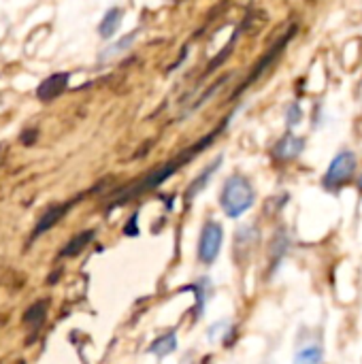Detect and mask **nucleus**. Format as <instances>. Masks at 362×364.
Listing matches in <instances>:
<instances>
[{"label":"nucleus","instance_id":"nucleus-11","mask_svg":"<svg viewBox=\"0 0 362 364\" xmlns=\"http://www.w3.org/2000/svg\"><path fill=\"white\" fill-rule=\"evenodd\" d=\"M119 23H122V11H119V9H109V11L105 13V17H102L100 26H98L100 36H102V38H111V36L117 32Z\"/></svg>","mask_w":362,"mask_h":364},{"label":"nucleus","instance_id":"nucleus-6","mask_svg":"<svg viewBox=\"0 0 362 364\" xmlns=\"http://www.w3.org/2000/svg\"><path fill=\"white\" fill-rule=\"evenodd\" d=\"M305 149V141L292 132H288L286 136H282L275 147H273V158L277 162H290V160H297Z\"/></svg>","mask_w":362,"mask_h":364},{"label":"nucleus","instance_id":"nucleus-1","mask_svg":"<svg viewBox=\"0 0 362 364\" xmlns=\"http://www.w3.org/2000/svg\"><path fill=\"white\" fill-rule=\"evenodd\" d=\"M224 130V124L220 126V128H215L213 132H209V134H205L201 141H196L192 147H188V149H183L179 156H175L171 162H166V164H162L160 168H154L147 177H143L141 179V183H137L130 192H128V196H137V194H143V192H147V190H154V188H158V186H162L169 177H173L183 164H188L190 160H194L203 149H207L213 141H215V136L220 134Z\"/></svg>","mask_w":362,"mask_h":364},{"label":"nucleus","instance_id":"nucleus-15","mask_svg":"<svg viewBox=\"0 0 362 364\" xmlns=\"http://www.w3.org/2000/svg\"><path fill=\"white\" fill-rule=\"evenodd\" d=\"M322 360H324V352L320 346H307L299 350L294 356V364H322Z\"/></svg>","mask_w":362,"mask_h":364},{"label":"nucleus","instance_id":"nucleus-7","mask_svg":"<svg viewBox=\"0 0 362 364\" xmlns=\"http://www.w3.org/2000/svg\"><path fill=\"white\" fill-rule=\"evenodd\" d=\"M66 83H68V75H62V73L51 75L49 79H45V81L38 85V92H36V94H38V98H41V100L49 102V100L58 98V96L64 92Z\"/></svg>","mask_w":362,"mask_h":364},{"label":"nucleus","instance_id":"nucleus-3","mask_svg":"<svg viewBox=\"0 0 362 364\" xmlns=\"http://www.w3.org/2000/svg\"><path fill=\"white\" fill-rule=\"evenodd\" d=\"M354 173H356V156L350 149H344L333 158V162L322 179V186L326 190H339L354 179Z\"/></svg>","mask_w":362,"mask_h":364},{"label":"nucleus","instance_id":"nucleus-14","mask_svg":"<svg viewBox=\"0 0 362 364\" xmlns=\"http://www.w3.org/2000/svg\"><path fill=\"white\" fill-rule=\"evenodd\" d=\"M241 32H243V28L239 26V28H237V30L233 32V36H230L228 45H226V47H224V49H222V51H220V53H218V55H215V58H213V60L209 62V66L205 68L203 77L211 75V73H213V70H215V68H218V66H220V64H222V62H224V60H226V58L230 55V51H233V47H235V43H237V38H239V34H241Z\"/></svg>","mask_w":362,"mask_h":364},{"label":"nucleus","instance_id":"nucleus-16","mask_svg":"<svg viewBox=\"0 0 362 364\" xmlns=\"http://www.w3.org/2000/svg\"><path fill=\"white\" fill-rule=\"evenodd\" d=\"M288 128H292V126H299L301 124V117H303V111H301V107L294 102L290 109H288Z\"/></svg>","mask_w":362,"mask_h":364},{"label":"nucleus","instance_id":"nucleus-8","mask_svg":"<svg viewBox=\"0 0 362 364\" xmlns=\"http://www.w3.org/2000/svg\"><path fill=\"white\" fill-rule=\"evenodd\" d=\"M68 207H70V205H55V207H51V209L38 220V224H36V228H34V232H32V239H36V237H41L43 232H47L49 228H53V226L64 218V213L68 211Z\"/></svg>","mask_w":362,"mask_h":364},{"label":"nucleus","instance_id":"nucleus-12","mask_svg":"<svg viewBox=\"0 0 362 364\" xmlns=\"http://www.w3.org/2000/svg\"><path fill=\"white\" fill-rule=\"evenodd\" d=\"M175 348H177V335H175V333H164L162 337H158V339L149 346V352L156 354V356H160V358H164V356L173 354Z\"/></svg>","mask_w":362,"mask_h":364},{"label":"nucleus","instance_id":"nucleus-4","mask_svg":"<svg viewBox=\"0 0 362 364\" xmlns=\"http://www.w3.org/2000/svg\"><path fill=\"white\" fill-rule=\"evenodd\" d=\"M224 243V228L218 222H207L201 230V239H198V260L203 264H213L215 258L220 256Z\"/></svg>","mask_w":362,"mask_h":364},{"label":"nucleus","instance_id":"nucleus-18","mask_svg":"<svg viewBox=\"0 0 362 364\" xmlns=\"http://www.w3.org/2000/svg\"><path fill=\"white\" fill-rule=\"evenodd\" d=\"M358 190L362 192V173H361V177H358Z\"/></svg>","mask_w":362,"mask_h":364},{"label":"nucleus","instance_id":"nucleus-5","mask_svg":"<svg viewBox=\"0 0 362 364\" xmlns=\"http://www.w3.org/2000/svg\"><path fill=\"white\" fill-rule=\"evenodd\" d=\"M294 32H297V26H292V28H290V30H288V32H286V34H284V36H282V38H280V41H277V43H275V45H273V47H271V49H269V51L262 55V60H260V62H256V66L252 68V73L247 75V79H245V81H243V83H241V85L235 90L233 98H235V96H239L241 92H245V90H247V87H250V85H252L256 79H260V77L265 75V70H267V68H269V66H271V64H273V62L280 58V53L286 49V45H288V41L294 36Z\"/></svg>","mask_w":362,"mask_h":364},{"label":"nucleus","instance_id":"nucleus-10","mask_svg":"<svg viewBox=\"0 0 362 364\" xmlns=\"http://www.w3.org/2000/svg\"><path fill=\"white\" fill-rule=\"evenodd\" d=\"M92 239H94V230H83V232H79L77 237H73V239L66 243V247L62 250V254H60V256H64V258H73V256L81 254V252L92 243Z\"/></svg>","mask_w":362,"mask_h":364},{"label":"nucleus","instance_id":"nucleus-9","mask_svg":"<svg viewBox=\"0 0 362 364\" xmlns=\"http://www.w3.org/2000/svg\"><path fill=\"white\" fill-rule=\"evenodd\" d=\"M220 164H222V158H218V160H213V164L211 166H207L192 183H190V188H188V192H186V198L188 200H192V198H196V194H201L203 192V188L211 181V177L215 175V171L220 168Z\"/></svg>","mask_w":362,"mask_h":364},{"label":"nucleus","instance_id":"nucleus-13","mask_svg":"<svg viewBox=\"0 0 362 364\" xmlns=\"http://www.w3.org/2000/svg\"><path fill=\"white\" fill-rule=\"evenodd\" d=\"M45 316H47V303L45 301H38V303H34L28 311H26V316H23V322L36 333L41 326H43V322H45Z\"/></svg>","mask_w":362,"mask_h":364},{"label":"nucleus","instance_id":"nucleus-17","mask_svg":"<svg viewBox=\"0 0 362 364\" xmlns=\"http://www.w3.org/2000/svg\"><path fill=\"white\" fill-rule=\"evenodd\" d=\"M132 41H134V34H130V36H126L124 41H119V43H117L115 47H111L109 51H111V53H117V51H122V49H126V47H128V45H130Z\"/></svg>","mask_w":362,"mask_h":364},{"label":"nucleus","instance_id":"nucleus-2","mask_svg":"<svg viewBox=\"0 0 362 364\" xmlns=\"http://www.w3.org/2000/svg\"><path fill=\"white\" fill-rule=\"evenodd\" d=\"M256 203L254 186L245 175H230L220 192V207L228 218H241L245 215Z\"/></svg>","mask_w":362,"mask_h":364}]
</instances>
